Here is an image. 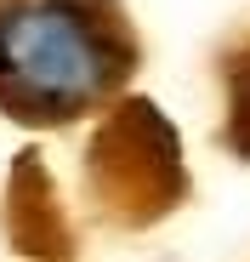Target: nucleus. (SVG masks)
Instances as JSON below:
<instances>
[{"mask_svg":"<svg viewBox=\"0 0 250 262\" xmlns=\"http://www.w3.org/2000/svg\"><path fill=\"white\" fill-rule=\"evenodd\" d=\"M137 69L119 0H0V108L23 125H68L103 108Z\"/></svg>","mask_w":250,"mask_h":262,"instance_id":"1","label":"nucleus"},{"mask_svg":"<svg viewBox=\"0 0 250 262\" xmlns=\"http://www.w3.org/2000/svg\"><path fill=\"white\" fill-rule=\"evenodd\" d=\"M228 143L239 154H250V52H244V63H233V131H228Z\"/></svg>","mask_w":250,"mask_h":262,"instance_id":"2","label":"nucleus"}]
</instances>
